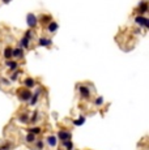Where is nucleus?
Instances as JSON below:
<instances>
[{"instance_id":"1","label":"nucleus","mask_w":149,"mask_h":150,"mask_svg":"<svg viewBox=\"0 0 149 150\" xmlns=\"http://www.w3.org/2000/svg\"><path fill=\"white\" fill-rule=\"evenodd\" d=\"M17 96H18V99L21 100V102H26V100L30 99L31 97V91L30 89L25 88V89H20L18 91H17Z\"/></svg>"},{"instance_id":"2","label":"nucleus","mask_w":149,"mask_h":150,"mask_svg":"<svg viewBox=\"0 0 149 150\" xmlns=\"http://www.w3.org/2000/svg\"><path fill=\"white\" fill-rule=\"evenodd\" d=\"M26 24L30 29H35V26L38 25V17L34 13H28L26 14Z\"/></svg>"},{"instance_id":"3","label":"nucleus","mask_w":149,"mask_h":150,"mask_svg":"<svg viewBox=\"0 0 149 150\" xmlns=\"http://www.w3.org/2000/svg\"><path fill=\"white\" fill-rule=\"evenodd\" d=\"M135 22H136L139 26H143V28H145V29L149 28V20L144 16V14H139V16L135 17Z\"/></svg>"},{"instance_id":"4","label":"nucleus","mask_w":149,"mask_h":150,"mask_svg":"<svg viewBox=\"0 0 149 150\" xmlns=\"http://www.w3.org/2000/svg\"><path fill=\"white\" fill-rule=\"evenodd\" d=\"M148 1L147 0H141V1L139 3V5H137V12H139V14H145L148 12Z\"/></svg>"},{"instance_id":"5","label":"nucleus","mask_w":149,"mask_h":150,"mask_svg":"<svg viewBox=\"0 0 149 150\" xmlns=\"http://www.w3.org/2000/svg\"><path fill=\"white\" fill-rule=\"evenodd\" d=\"M56 137H58L59 140H62V141L71 140V138H72V133H71L70 131H64V129H62V131L58 132V136Z\"/></svg>"},{"instance_id":"6","label":"nucleus","mask_w":149,"mask_h":150,"mask_svg":"<svg viewBox=\"0 0 149 150\" xmlns=\"http://www.w3.org/2000/svg\"><path fill=\"white\" fill-rule=\"evenodd\" d=\"M79 91H80V96H81L84 99H89L90 98V90H89V88L88 86H85V85H81L79 88Z\"/></svg>"},{"instance_id":"7","label":"nucleus","mask_w":149,"mask_h":150,"mask_svg":"<svg viewBox=\"0 0 149 150\" xmlns=\"http://www.w3.org/2000/svg\"><path fill=\"white\" fill-rule=\"evenodd\" d=\"M38 45L41 46V47H51V45H53V41H51V38L42 37V38L38 39Z\"/></svg>"},{"instance_id":"8","label":"nucleus","mask_w":149,"mask_h":150,"mask_svg":"<svg viewBox=\"0 0 149 150\" xmlns=\"http://www.w3.org/2000/svg\"><path fill=\"white\" fill-rule=\"evenodd\" d=\"M46 142H47V145L50 148H55L58 145V137L54 136V134H50V136H47V138H46Z\"/></svg>"},{"instance_id":"9","label":"nucleus","mask_w":149,"mask_h":150,"mask_svg":"<svg viewBox=\"0 0 149 150\" xmlns=\"http://www.w3.org/2000/svg\"><path fill=\"white\" fill-rule=\"evenodd\" d=\"M41 89H37V90H35V94H34V96H33V94H31V97H30V102H29V105L30 106H35L37 105V103H38V98H39V94H41Z\"/></svg>"},{"instance_id":"10","label":"nucleus","mask_w":149,"mask_h":150,"mask_svg":"<svg viewBox=\"0 0 149 150\" xmlns=\"http://www.w3.org/2000/svg\"><path fill=\"white\" fill-rule=\"evenodd\" d=\"M51 21H53V16H51V14H42L38 18V22H41L42 25H47L48 22H51Z\"/></svg>"},{"instance_id":"11","label":"nucleus","mask_w":149,"mask_h":150,"mask_svg":"<svg viewBox=\"0 0 149 150\" xmlns=\"http://www.w3.org/2000/svg\"><path fill=\"white\" fill-rule=\"evenodd\" d=\"M58 28H59V25H58V22H55V21H51L47 24V31L51 34L55 33V31L58 30Z\"/></svg>"},{"instance_id":"12","label":"nucleus","mask_w":149,"mask_h":150,"mask_svg":"<svg viewBox=\"0 0 149 150\" xmlns=\"http://www.w3.org/2000/svg\"><path fill=\"white\" fill-rule=\"evenodd\" d=\"M12 57H16V59H21V57H24V48H22V47L13 48Z\"/></svg>"},{"instance_id":"13","label":"nucleus","mask_w":149,"mask_h":150,"mask_svg":"<svg viewBox=\"0 0 149 150\" xmlns=\"http://www.w3.org/2000/svg\"><path fill=\"white\" fill-rule=\"evenodd\" d=\"M24 85H25V88L31 89L35 86V81H34V79H31V77H26V79L24 80Z\"/></svg>"},{"instance_id":"14","label":"nucleus","mask_w":149,"mask_h":150,"mask_svg":"<svg viewBox=\"0 0 149 150\" xmlns=\"http://www.w3.org/2000/svg\"><path fill=\"white\" fill-rule=\"evenodd\" d=\"M5 65H7V67L11 69V71H16V69L18 68V64H17V62H12L11 59L5 62Z\"/></svg>"},{"instance_id":"15","label":"nucleus","mask_w":149,"mask_h":150,"mask_svg":"<svg viewBox=\"0 0 149 150\" xmlns=\"http://www.w3.org/2000/svg\"><path fill=\"white\" fill-rule=\"evenodd\" d=\"M62 146L64 148L65 150H73V142L71 140H65V141H62Z\"/></svg>"},{"instance_id":"16","label":"nucleus","mask_w":149,"mask_h":150,"mask_svg":"<svg viewBox=\"0 0 149 150\" xmlns=\"http://www.w3.org/2000/svg\"><path fill=\"white\" fill-rule=\"evenodd\" d=\"M18 123H21V124H28V123H29V115H28L26 112L21 114V115L18 116Z\"/></svg>"},{"instance_id":"17","label":"nucleus","mask_w":149,"mask_h":150,"mask_svg":"<svg viewBox=\"0 0 149 150\" xmlns=\"http://www.w3.org/2000/svg\"><path fill=\"white\" fill-rule=\"evenodd\" d=\"M12 54H13V48L12 47H7L4 50V57L7 60H9V59H12Z\"/></svg>"},{"instance_id":"18","label":"nucleus","mask_w":149,"mask_h":150,"mask_svg":"<svg viewBox=\"0 0 149 150\" xmlns=\"http://www.w3.org/2000/svg\"><path fill=\"white\" fill-rule=\"evenodd\" d=\"M85 120H87V119H85V116H82V115H81V116H80L79 119H74V120H73V125H76V127H81L82 124L85 123Z\"/></svg>"},{"instance_id":"19","label":"nucleus","mask_w":149,"mask_h":150,"mask_svg":"<svg viewBox=\"0 0 149 150\" xmlns=\"http://www.w3.org/2000/svg\"><path fill=\"white\" fill-rule=\"evenodd\" d=\"M29 45H30V41L26 38V37H22L21 41H20V46L24 48H29Z\"/></svg>"},{"instance_id":"20","label":"nucleus","mask_w":149,"mask_h":150,"mask_svg":"<svg viewBox=\"0 0 149 150\" xmlns=\"http://www.w3.org/2000/svg\"><path fill=\"white\" fill-rule=\"evenodd\" d=\"M25 140H26L28 144H33V142H35L37 138H35V134H33V133H30L29 132V133L26 134V137H25Z\"/></svg>"},{"instance_id":"21","label":"nucleus","mask_w":149,"mask_h":150,"mask_svg":"<svg viewBox=\"0 0 149 150\" xmlns=\"http://www.w3.org/2000/svg\"><path fill=\"white\" fill-rule=\"evenodd\" d=\"M105 102L104 97H97L96 99H94V106H97V107H99V106H102Z\"/></svg>"},{"instance_id":"22","label":"nucleus","mask_w":149,"mask_h":150,"mask_svg":"<svg viewBox=\"0 0 149 150\" xmlns=\"http://www.w3.org/2000/svg\"><path fill=\"white\" fill-rule=\"evenodd\" d=\"M37 119H38V111H34L33 114H31V117L29 119V123H31V124H34L37 122Z\"/></svg>"},{"instance_id":"23","label":"nucleus","mask_w":149,"mask_h":150,"mask_svg":"<svg viewBox=\"0 0 149 150\" xmlns=\"http://www.w3.org/2000/svg\"><path fill=\"white\" fill-rule=\"evenodd\" d=\"M29 132L30 133H33V134H41V132H42V129L41 128H38V127H33V128H30L29 129Z\"/></svg>"},{"instance_id":"24","label":"nucleus","mask_w":149,"mask_h":150,"mask_svg":"<svg viewBox=\"0 0 149 150\" xmlns=\"http://www.w3.org/2000/svg\"><path fill=\"white\" fill-rule=\"evenodd\" d=\"M18 74H20V71H18V69H16V71H13V73L11 74V79H9V81H16V80H17V77H18Z\"/></svg>"},{"instance_id":"25","label":"nucleus","mask_w":149,"mask_h":150,"mask_svg":"<svg viewBox=\"0 0 149 150\" xmlns=\"http://www.w3.org/2000/svg\"><path fill=\"white\" fill-rule=\"evenodd\" d=\"M35 148L38 149V150H42V149L45 148V142L42 140H38V141L35 140Z\"/></svg>"},{"instance_id":"26","label":"nucleus","mask_w":149,"mask_h":150,"mask_svg":"<svg viewBox=\"0 0 149 150\" xmlns=\"http://www.w3.org/2000/svg\"><path fill=\"white\" fill-rule=\"evenodd\" d=\"M24 37H26L28 39H29V41H31V38H33V31H31V29H29V30L26 31V33H25V35Z\"/></svg>"},{"instance_id":"27","label":"nucleus","mask_w":149,"mask_h":150,"mask_svg":"<svg viewBox=\"0 0 149 150\" xmlns=\"http://www.w3.org/2000/svg\"><path fill=\"white\" fill-rule=\"evenodd\" d=\"M1 82L4 83V85H7V86L11 85V81H9V80H7V79H1Z\"/></svg>"},{"instance_id":"28","label":"nucleus","mask_w":149,"mask_h":150,"mask_svg":"<svg viewBox=\"0 0 149 150\" xmlns=\"http://www.w3.org/2000/svg\"><path fill=\"white\" fill-rule=\"evenodd\" d=\"M9 1H11V0H3V3H4V4H8Z\"/></svg>"},{"instance_id":"29","label":"nucleus","mask_w":149,"mask_h":150,"mask_svg":"<svg viewBox=\"0 0 149 150\" xmlns=\"http://www.w3.org/2000/svg\"><path fill=\"white\" fill-rule=\"evenodd\" d=\"M0 150H1V148H0Z\"/></svg>"},{"instance_id":"30","label":"nucleus","mask_w":149,"mask_h":150,"mask_svg":"<svg viewBox=\"0 0 149 150\" xmlns=\"http://www.w3.org/2000/svg\"><path fill=\"white\" fill-rule=\"evenodd\" d=\"M58 150H60V149H58Z\"/></svg>"}]
</instances>
